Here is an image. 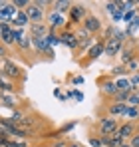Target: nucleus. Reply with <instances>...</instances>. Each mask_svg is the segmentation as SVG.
Here are the masks:
<instances>
[{
	"mask_svg": "<svg viewBox=\"0 0 139 147\" xmlns=\"http://www.w3.org/2000/svg\"><path fill=\"white\" fill-rule=\"evenodd\" d=\"M50 28L46 22H36V24H30V38H46Z\"/></svg>",
	"mask_w": 139,
	"mask_h": 147,
	"instance_id": "obj_11",
	"label": "nucleus"
},
{
	"mask_svg": "<svg viewBox=\"0 0 139 147\" xmlns=\"http://www.w3.org/2000/svg\"><path fill=\"white\" fill-rule=\"evenodd\" d=\"M74 84H76V86H80V84H84V78H82V76H78V78L74 80Z\"/></svg>",
	"mask_w": 139,
	"mask_h": 147,
	"instance_id": "obj_37",
	"label": "nucleus"
},
{
	"mask_svg": "<svg viewBox=\"0 0 139 147\" xmlns=\"http://www.w3.org/2000/svg\"><path fill=\"white\" fill-rule=\"evenodd\" d=\"M54 96H56V98H60V99H62V101L66 99V96H64V94H62L60 90H54Z\"/></svg>",
	"mask_w": 139,
	"mask_h": 147,
	"instance_id": "obj_36",
	"label": "nucleus"
},
{
	"mask_svg": "<svg viewBox=\"0 0 139 147\" xmlns=\"http://www.w3.org/2000/svg\"><path fill=\"white\" fill-rule=\"evenodd\" d=\"M52 6L56 8L54 12H58V14H62V12H66V10H70V6H72V2H68V0H58V2H52Z\"/></svg>",
	"mask_w": 139,
	"mask_h": 147,
	"instance_id": "obj_19",
	"label": "nucleus"
},
{
	"mask_svg": "<svg viewBox=\"0 0 139 147\" xmlns=\"http://www.w3.org/2000/svg\"><path fill=\"white\" fill-rule=\"evenodd\" d=\"M137 28H139V14H135V18L127 24V32H125V36H129V38H131V36L135 34V30H137Z\"/></svg>",
	"mask_w": 139,
	"mask_h": 147,
	"instance_id": "obj_21",
	"label": "nucleus"
},
{
	"mask_svg": "<svg viewBox=\"0 0 139 147\" xmlns=\"http://www.w3.org/2000/svg\"><path fill=\"white\" fill-rule=\"evenodd\" d=\"M82 28L92 36V34H97V32H101V28H103V24H101V20L97 18V16H93V14H88L86 16V20H84V24H82Z\"/></svg>",
	"mask_w": 139,
	"mask_h": 147,
	"instance_id": "obj_7",
	"label": "nucleus"
},
{
	"mask_svg": "<svg viewBox=\"0 0 139 147\" xmlns=\"http://www.w3.org/2000/svg\"><path fill=\"white\" fill-rule=\"evenodd\" d=\"M74 127H76V121H70V123H66V125H62L60 129H56V133H58V137H62L64 133H70Z\"/></svg>",
	"mask_w": 139,
	"mask_h": 147,
	"instance_id": "obj_24",
	"label": "nucleus"
},
{
	"mask_svg": "<svg viewBox=\"0 0 139 147\" xmlns=\"http://www.w3.org/2000/svg\"><path fill=\"white\" fill-rule=\"evenodd\" d=\"M24 12H26V16H28V20H30V24L44 22V18H46V10H42V8H40V6H36L34 2H30V6H28Z\"/></svg>",
	"mask_w": 139,
	"mask_h": 147,
	"instance_id": "obj_5",
	"label": "nucleus"
},
{
	"mask_svg": "<svg viewBox=\"0 0 139 147\" xmlns=\"http://www.w3.org/2000/svg\"><path fill=\"white\" fill-rule=\"evenodd\" d=\"M12 24L18 26V28H22V30H24V26H30V20H28V16H26V12H24V10H18V12H16V16H14V20H12Z\"/></svg>",
	"mask_w": 139,
	"mask_h": 147,
	"instance_id": "obj_17",
	"label": "nucleus"
},
{
	"mask_svg": "<svg viewBox=\"0 0 139 147\" xmlns=\"http://www.w3.org/2000/svg\"><path fill=\"white\" fill-rule=\"evenodd\" d=\"M125 70L127 72H139V58H135V60H131L129 64H125Z\"/></svg>",
	"mask_w": 139,
	"mask_h": 147,
	"instance_id": "obj_27",
	"label": "nucleus"
},
{
	"mask_svg": "<svg viewBox=\"0 0 139 147\" xmlns=\"http://www.w3.org/2000/svg\"><path fill=\"white\" fill-rule=\"evenodd\" d=\"M115 133L121 137V139L129 141V139L135 135V123H133V121H123V123H119V127H117Z\"/></svg>",
	"mask_w": 139,
	"mask_h": 147,
	"instance_id": "obj_10",
	"label": "nucleus"
},
{
	"mask_svg": "<svg viewBox=\"0 0 139 147\" xmlns=\"http://www.w3.org/2000/svg\"><path fill=\"white\" fill-rule=\"evenodd\" d=\"M135 14H137V10H127V12L123 14V20H125V22L129 24V22H131V20L135 18Z\"/></svg>",
	"mask_w": 139,
	"mask_h": 147,
	"instance_id": "obj_29",
	"label": "nucleus"
},
{
	"mask_svg": "<svg viewBox=\"0 0 139 147\" xmlns=\"http://www.w3.org/2000/svg\"><path fill=\"white\" fill-rule=\"evenodd\" d=\"M125 105H127V107H139V96L135 94V92L127 96V101H125Z\"/></svg>",
	"mask_w": 139,
	"mask_h": 147,
	"instance_id": "obj_23",
	"label": "nucleus"
},
{
	"mask_svg": "<svg viewBox=\"0 0 139 147\" xmlns=\"http://www.w3.org/2000/svg\"><path fill=\"white\" fill-rule=\"evenodd\" d=\"M66 24H68V22L64 20V16H62V14H58V12H54V10L48 14V28H50V30L62 28V26H66Z\"/></svg>",
	"mask_w": 139,
	"mask_h": 147,
	"instance_id": "obj_14",
	"label": "nucleus"
},
{
	"mask_svg": "<svg viewBox=\"0 0 139 147\" xmlns=\"http://www.w3.org/2000/svg\"><path fill=\"white\" fill-rule=\"evenodd\" d=\"M101 54H105V38H97V42L90 48L88 58H86V66H88V64H92V62H95Z\"/></svg>",
	"mask_w": 139,
	"mask_h": 147,
	"instance_id": "obj_6",
	"label": "nucleus"
},
{
	"mask_svg": "<svg viewBox=\"0 0 139 147\" xmlns=\"http://www.w3.org/2000/svg\"><path fill=\"white\" fill-rule=\"evenodd\" d=\"M121 147H131V145H129V143H127V141H125V143H123V145H121Z\"/></svg>",
	"mask_w": 139,
	"mask_h": 147,
	"instance_id": "obj_40",
	"label": "nucleus"
},
{
	"mask_svg": "<svg viewBox=\"0 0 139 147\" xmlns=\"http://www.w3.org/2000/svg\"><path fill=\"white\" fill-rule=\"evenodd\" d=\"M60 44L68 46L72 52H78V38H76L74 30H72V32H70V30H62V32H60Z\"/></svg>",
	"mask_w": 139,
	"mask_h": 147,
	"instance_id": "obj_9",
	"label": "nucleus"
},
{
	"mask_svg": "<svg viewBox=\"0 0 139 147\" xmlns=\"http://www.w3.org/2000/svg\"><path fill=\"white\" fill-rule=\"evenodd\" d=\"M16 46L20 50H24V52H28V50L32 48V38H30V36H24L20 42H16Z\"/></svg>",
	"mask_w": 139,
	"mask_h": 147,
	"instance_id": "obj_22",
	"label": "nucleus"
},
{
	"mask_svg": "<svg viewBox=\"0 0 139 147\" xmlns=\"http://www.w3.org/2000/svg\"><path fill=\"white\" fill-rule=\"evenodd\" d=\"M12 36H14V42H20V40L24 38V30L22 28H14V26H12Z\"/></svg>",
	"mask_w": 139,
	"mask_h": 147,
	"instance_id": "obj_28",
	"label": "nucleus"
},
{
	"mask_svg": "<svg viewBox=\"0 0 139 147\" xmlns=\"http://www.w3.org/2000/svg\"><path fill=\"white\" fill-rule=\"evenodd\" d=\"M123 46H125V44H123L121 40H117L115 36L109 38V40H105V56H107V58H115L117 54H121Z\"/></svg>",
	"mask_w": 139,
	"mask_h": 147,
	"instance_id": "obj_8",
	"label": "nucleus"
},
{
	"mask_svg": "<svg viewBox=\"0 0 139 147\" xmlns=\"http://www.w3.org/2000/svg\"><path fill=\"white\" fill-rule=\"evenodd\" d=\"M127 143H129L131 147H139V133H135V135H133V137H131Z\"/></svg>",
	"mask_w": 139,
	"mask_h": 147,
	"instance_id": "obj_34",
	"label": "nucleus"
},
{
	"mask_svg": "<svg viewBox=\"0 0 139 147\" xmlns=\"http://www.w3.org/2000/svg\"><path fill=\"white\" fill-rule=\"evenodd\" d=\"M90 145H92V147H101V139H99V135H92V137H90Z\"/></svg>",
	"mask_w": 139,
	"mask_h": 147,
	"instance_id": "obj_30",
	"label": "nucleus"
},
{
	"mask_svg": "<svg viewBox=\"0 0 139 147\" xmlns=\"http://www.w3.org/2000/svg\"><path fill=\"white\" fill-rule=\"evenodd\" d=\"M86 16H88V8L84 6V4H72L70 6V22L72 26H82L84 24V20H86Z\"/></svg>",
	"mask_w": 139,
	"mask_h": 147,
	"instance_id": "obj_3",
	"label": "nucleus"
},
{
	"mask_svg": "<svg viewBox=\"0 0 139 147\" xmlns=\"http://www.w3.org/2000/svg\"><path fill=\"white\" fill-rule=\"evenodd\" d=\"M125 109H127L125 103H119V101H113V99H111V103H107V115L109 117H121L125 113Z\"/></svg>",
	"mask_w": 139,
	"mask_h": 147,
	"instance_id": "obj_13",
	"label": "nucleus"
},
{
	"mask_svg": "<svg viewBox=\"0 0 139 147\" xmlns=\"http://www.w3.org/2000/svg\"><path fill=\"white\" fill-rule=\"evenodd\" d=\"M117 127H119V121H117V117H109V115H105V117H101L99 121H97V129H99V133H95V135H111V133H115Z\"/></svg>",
	"mask_w": 139,
	"mask_h": 147,
	"instance_id": "obj_2",
	"label": "nucleus"
},
{
	"mask_svg": "<svg viewBox=\"0 0 139 147\" xmlns=\"http://www.w3.org/2000/svg\"><path fill=\"white\" fill-rule=\"evenodd\" d=\"M0 103H2V105H8V107H12V105H16V99L10 98V96H6V94H2V96H0Z\"/></svg>",
	"mask_w": 139,
	"mask_h": 147,
	"instance_id": "obj_26",
	"label": "nucleus"
},
{
	"mask_svg": "<svg viewBox=\"0 0 139 147\" xmlns=\"http://www.w3.org/2000/svg\"><path fill=\"white\" fill-rule=\"evenodd\" d=\"M0 92L2 94H12L14 92V82H10L2 72H0Z\"/></svg>",
	"mask_w": 139,
	"mask_h": 147,
	"instance_id": "obj_16",
	"label": "nucleus"
},
{
	"mask_svg": "<svg viewBox=\"0 0 139 147\" xmlns=\"http://www.w3.org/2000/svg\"><path fill=\"white\" fill-rule=\"evenodd\" d=\"M125 74H127L125 66H115V68L111 70V78H115V80H117V78H123Z\"/></svg>",
	"mask_w": 139,
	"mask_h": 147,
	"instance_id": "obj_25",
	"label": "nucleus"
},
{
	"mask_svg": "<svg viewBox=\"0 0 139 147\" xmlns=\"http://www.w3.org/2000/svg\"><path fill=\"white\" fill-rule=\"evenodd\" d=\"M137 50H139V40H137Z\"/></svg>",
	"mask_w": 139,
	"mask_h": 147,
	"instance_id": "obj_41",
	"label": "nucleus"
},
{
	"mask_svg": "<svg viewBox=\"0 0 139 147\" xmlns=\"http://www.w3.org/2000/svg\"><path fill=\"white\" fill-rule=\"evenodd\" d=\"M129 82H131V86H133V88L137 90V88H139V72H135V74H133V76L129 78Z\"/></svg>",
	"mask_w": 139,
	"mask_h": 147,
	"instance_id": "obj_31",
	"label": "nucleus"
},
{
	"mask_svg": "<svg viewBox=\"0 0 139 147\" xmlns=\"http://www.w3.org/2000/svg\"><path fill=\"white\" fill-rule=\"evenodd\" d=\"M121 66H125V64H129L131 60H135L137 58V54H135V50L131 48V46H123V50H121Z\"/></svg>",
	"mask_w": 139,
	"mask_h": 147,
	"instance_id": "obj_15",
	"label": "nucleus"
},
{
	"mask_svg": "<svg viewBox=\"0 0 139 147\" xmlns=\"http://www.w3.org/2000/svg\"><path fill=\"white\" fill-rule=\"evenodd\" d=\"M46 42H48V46L54 50V46H58V44H60V34H58L56 30H50V32H48V36H46Z\"/></svg>",
	"mask_w": 139,
	"mask_h": 147,
	"instance_id": "obj_18",
	"label": "nucleus"
},
{
	"mask_svg": "<svg viewBox=\"0 0 139 147\" xmlns=\"http://www.w3.org/2000/svg\"><path fill=\"white\" fill-rule=\"evenodd\" d=\"M34 4H36V6H40L42 10H46V6H52V2H50V0H36Z\"/></svg>",
	"mask_w": 139,
	"mask_h": 147,
	"instance_id": "obj_33",
	"label": "nucleus"
},
{
	"mask_svg": "<svg viewBox=\"0 0 139 147\" xmlns=\"http://www.w3.org/2000/svg\"><path fill=\"white\" fill-rule=\"evenodd\" d=\"M135 133H139V121L135 123Z\"/></svg>",
	"mask_w": 139,
	"mask_h": 147,
	"instance_id": "obj_38",
	"label": "nucleus"
},
{
	"mask_svg": "<svg viewBox=\"0 0 139 147\" xmlns=\"http://www.w3.org/2000/svg\"><path fill=\"white\" fill-rule=\"evenodd\" d=\"M2 74L10 80V82H16V80H22L24 72L20 70V66L18 64H14L12 60H2Z\"/></svg>",
	"mask_w": 139,
	"mask_h": 147,
	"instance_id": "obj_1",
	"label": "nucleus"
},
{
	"mask_svg": "<svg viewBox=\"0 0 139 147\" xmlns=\"http://www.w3.org/2000/svg\"><path fill=\"white\" fill-rule=\"evenodd\" d=\"M99 84V90H101V96L107 99H113L117 94V88H115V80L113 78H103L97 82Z\"/></svg>",
	"mask_w": 139,
	"mask_h": 147,
	"instance_id": "obj_4",
	"label": "nucleus"
},
{
	"mask_svg": "<svg viewBox=\"0 0 139 147\" xmlns=\"http://www.w3.org/2000/svg\"><path fill=\"white\" fill-rule=\"evenodd\" d=\"M123 117H127V121L135 123V119H139V107H127L125 113H123Z\"/></svg>",
	"mask_w": 139,
	"mask_h": 147,
	"instance_id": "obj_20",
	"label": "nucleus"
},
{
	"mask_svg": "<svg viewBox=\"0 0 139 147\" xmlns=\"http://www.w3.org/2000/svg\"><path fill=\"white\" fill-rule=\"evenodd\" d=\"M68 145H70V143L66 141V139H62V137H60V139H56V141L52 143V147H68Z\"/></svg>",
	"mask_w": 139,
	"mask_h": 147,
	"instance_id": "obj_32",
	"label": "nucleus"
},
{
	"mask_svg": "<svg viewBox=\"0 0 139 147\" xmlns=\"http://www.w3.org/2000/svg\"><path fill=\"white\" fill-rule=\"evenodd\" d=\"M68 147H80V145H78V143H70Z\"/></svg>",
	"mask_w": 139,
	"mask_h": 147,
	"instance_id": "obj_39",
	"label": "nucleus"
},
{
	"mask_svg": "<svg viewBox=\"0 0 139 147\" xmlns=\"http://www.w3.org/2000/svg\"><path fill=\"white\" fill-rule=\"evenodd\" d=\"M6 56H8V48L0 44V60H6Z\"/></svg>",
	"mask_w": 139,
	"mask_h": 147,
	"instance_id": "obj_35",
	"label": "nucleus"
},
{
	"mask_svg": "<svg viewBox=\"0 0 139 147\" xmlns=\"http://www.w3.org/2000/svg\"><path fill=\"white\" fill-rule=\"evenodd\" d=\"M16 6L12 4V2H8L6 6H2L0 8V22H12L14 20V16H16Z\"/></svg>",
	"mask_w": 139,
	"mask_h": 147,
	"instance_id": "obj_12",
	"label": "nucleus"
}]
</instances>
